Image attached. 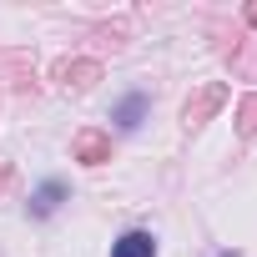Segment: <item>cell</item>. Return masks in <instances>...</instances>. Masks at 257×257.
Listing matches in <instances>:
<instances>
[{"label": "cell", "instance_id": "cell-9", "mask_svg": "<svg viewBox=\"0 0 257 257\" xmlns=\"http://www.w3.org/2000/svg\"><path fill=\"white\" fill-rule=\"evenodd\" d=\"M242 21H247V26H257V0H252V6L242 11Z\"/></svg>", "mask_w": 257, "mask_h": 257}, {"label": "cell", "instance_id": "cell-3", "mask_svg": "<svg viewBox=\"0 0 257 257\" xmlns=\"http://www.w3.org/2000/svg\"><path fill=\"white\" fill-rule=\"evenodd\" d=\"M56 81H61L66 91H91V86L101 81V61H86V56H66V61H56Z\"/></svg>", "mask_w": 257, "mask_h": 257}, {"label": "cell", "instance_id": "cell-7", "mask_svg": "<svg viewBox=\"0 0 257 257\" xmlns=\"http://www.w3.org/2000/svg\"><path fill=\"white\" fill-rule=\"evenodd\" d=\"M237 132H242V137H247V142H252V137H257V91H252V96H242V101H237Z\"/></svg>", "mask_w": 257, "mask_h": 257}, {"label": "cell", "instance_id": "cell-8", "mask_svg": "<svg viewBox=\"0 0 257 257\" xmlns=\"http://www.w3.org/2000/svg\"><path fill=\"white\" fill-rule=\"evenodd\" d=\"M142 111H147V96H126V101L116 106V121H121V126H137Z\"/></svg>", "mask_w": 257, "mask_h": 257}, {"label": "cell", "instance_id": "cell-10", "mask_svg": "<svg viewBox=\"0 0 257 257\" xmlns=\"http://www.w3.org/2000/svg\"><path fill=\"white\" fill-rule=\"evenodd\" d=\"M6 182H11V167H6V162H0V187H6Z\"/></svg>", "mask_w": 257, "mask_h": 257}, {"label": "cell", "instance_id": "cell-2", "mask_svg": "<svg viewBox=\"0 0 257 257\" xmlns=\"http://www.w3.org/2000/svg\"><path fill=\"white\" fill-rule=\"evenodd\" d=\"M71 157H76L81 167H106V162H111V137L96 132V126H81V132L71 137Z\"/></svg>", "mask_w": 257, "mask_h": 257}, {"label": "cell", "instance_id": "cell-1", "mask_svg": "<svg viewBox=\"0 0 257 257\" xmlns=\"http://www.w3.org/2000/svg\"><path fill=\"white\" fill-rule=\"evenodd\" d=\"M222 106H227V86H222V81H207V86H197V91L187 96L182 121H187V126H207V121H212Z\"/></svg>", "mask_w": 257, "mask_h": 257}, {"label": "cell", "instance_id": "cell-6", "mask_svg": "<svg viewBox=\"0 0 257 257\" xmlns=\"http://www.w3.org/2000/svg\"><path fill=\"white\" fill-rule=\"evenodd\" d=\"M61 197H66V187H61V182H46V187L31 197V212H36V217H51V212L61 207Z\"/></svg>", "mask_w": 257, "mask_h": 257}, {"label": "cell", "instance_id": "cell-5", "mask_svg": "<svg viewBox=\"0 0 257 257\" xmlns=\"http://www.w3.org/2000/svg\"><path fill=\"white\" fill-rule=\"evenodd\" d=\"M111 257H157V242H152V232H126L111 247Z\"/></svg>", "mask_w": 257, "mask_h": 257}, {"label": "cell", "instance_id": "cell-4", "mask_svg": "<svg viewBox=\"0 0 257 257\" xmlns=\"http://www.w3.org/2000/svg\"><path fill=\"white\" fill-rule=\"evenodd\" d=\"M227 61H232V71L242 81H257V36L252 31H237L232 46H227Z\"/></svg>", "mask_w": 257, "mask_h": 257}]
</instances>
